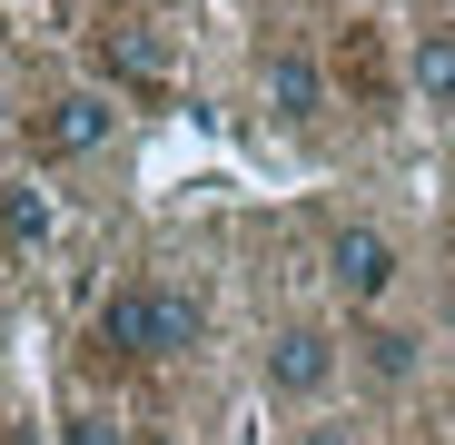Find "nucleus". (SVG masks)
I'll use <instances>...</instances> for the list:
<instances>
[{
	"mask_svg": "<svg viewBox=\"0 0 455 445\" xmlns=\"http://www.w3.org/2000/svg\"><path fill=\"white\" fill-rule=\"evenodd\" d=\"M258 90H267V109H277L287 129H307V119L327 109V69H317L307 50H267V69H258Z\"/></svg>",
	"mask_w": 455,
	"mask_h": 445,
	"instance_id": "obj_5",
	"label": "nucleus"
},
{
	"mask_svg": "<svg viewBox=\"0 0 455 445\" xmlns=\"http://www.w3.org/2000/svg\"><path fill=\"white\" fill-rule=\"evenodd\" d=\"M139 445H188V435H169V425H159V435H139Z\"/></svg>",
	"mask_w": 455,
	"mask_h": 445,
	"instance_id": "obj_13",
	"label": "nucleus"
},
{
	"mask_svg": "<svg viewBox=\"0 0 455 445\" xmlns=\"http://www.w3.org/2000/svg\"><path fill=\"white\" fill-rule=\"evenodd\" d=\"M60 445H119V425H109V416H90V406H80V416H69V425H60Z\"/></svg>",
	"mask_w": 455,
	"mask_h": 445,
	"instance_id": "obj_11",
	"label": "nucleus"
},
{
	"mask_svg": "<svg viewBox=\"0 0 455 445\" xmlns=\"http://www.w3.org/2000/svg\"><path fill=\"white\" fill-rule=\"evenodd\" d=\"M198 327H208V307H198V287H179V277H139V287H119L100 307V337L119 356H188Z\"/></svg>",
	"mask_w": 455,
	"mask_h": 445,
	"instance_id": "obj_1",
	"label": "nucleus"
},
{
	"mask_svg": "<svg viewBox=\"0 0 455 445\" xmlns=\"http://www.w3.org/2000/svg\"><path fill=\"white\" fill-rule=\"evenodd\" d=\"M297 445H366V435H356V425H337V416H327V425H307V435H297Z\"/></svg>",
	"mask_w": 455,
	"mask_h": 445,
	"instance_id": "obj_12",
	"label": "nucleus"
},
{
	"mask_svg": "<svg viewBox=\"0 0 455 445\" xmlns=\"http://www.w3.org/2000/svg\"><path fill=\"white\" fill-rule=\"evenodd\" d=\"M0 119H11V99H0Z\"/></svg>",
	"mask_w": 455,
	"mask_h": 445,
	"instance_id": "obj_14",
	"label": "nucleus"
},
{
	"mask_svg": "<svg viewBox=\"0 0 455 445\" xmlns=\"http://www.w3.org/2000/svg\"><path fill=\"white\" fill-rule=\"evenodd\" d=\"M337 337L327 327H307V317H297V327H277L267 337V396H287V406H317L327 386H337Z\"/></svg>",
	"mask_w": 455,
	"mask_h": 445,
	"instance_id": "obj_3",
	"label": "nucleus"
},
{
	"mask_svg": "<svg viewBox=\"0 0 455 445\" xmlns=\"http://www.w3.org/2000/svg\"><path fill=\"white\" fill-rule=\"evenodd\" d=\"M119 139V99L109 90H60L40 109V159H100Z\"/></svg>",
	"mask_w": 455,
	"mask_h": 445,
	"instance_id": "obj_4",
	"label": "nucleus"
},
{
	"mask_svg": "<svg viewBox=\"0 0 455 445\" xmlns=\"http://www.w3.org/2000/svg\"><path fill=\"white\" fill-rule=\"evenodd\" d=\"M50 228H60V218H50V188H0V238H11V248H50Z\"/></svg>",
	"mask_w": 455,
	"mask_h": 445,
	"instance_id": "obj_7",
	"label": "nucleus"
},
{
	"mask_svg": "<svg viewBox=\"0 0 455 445\" xmlns=\"http://www.w3.org/2000/svg\"><path fill=\"white\" fill-rule=\"evenodd\" d=\"M445 327H455V307H445Z\"/></svg>",
	"mask_w": 455,
	"mask_h": 445,
	"instance_id": "obj_15",
	"label": "nucleus"
},
{
	"mask_svg": "<svg viewBox=\"0 0 455 445\" xmlns=\"http://www.w3.org/2000/svg\"><path fill=\"white\" fill-rule=\"evenodd\" d=\"M347 80H356L366 99H387V60H376V40H366V30L347 40Z\"/></svg>",
	"mask_w": 455,
	"mask_h": 445,
	"instance_id": "obj_10",
	"label": "nucleus"
},
{
	"mask_svg": "<svg viewBox=\"0 0 455 445\" xmlns=\"http://www.w3.org/2000/svg\"><path fill=\"white\" fill-rule=\"evenodd\" d=\"M327 277L347 307H387L396 297V238L366 228V218H347V228H327Z\"/></svg>",
	"mask_w": 455,
	"mask_h": 445,
	"instance_id": "obj_2",
	"label": "nucleus"
},
{
	"mask_svg": "<svg viewBox=\"0 0 455 445\" xmlns=\"http://www.w3.org/2000/svg\"><path fill=\"white\" fill-rule=\"evenodd\" d=\"M406 90L426 109H455V30H416L406 40Z\"/></svg>",
	"mask_w": 455,
	"mask_h": 445,
	"instance_id": "obj_6",
	"label": "nucleus"
},
{
	"mask_svg": "<svg viewBox=\"0 0 455 445\" xmlns=\"http://www.w3.org/2000/svg\"><path fill=\"white\" fill-rule=\"evenodd\" d=\"M109 69H119V80H139V90H159V80H169V50L148 40L139 20H119V30H109Z\"/></svg>",
	"mask_w": 455,
	"mask_h": 445,
	"instance_id": "obj_8",
	"label": "nucleus"
},
{
	"mask_svg": "<svg viewBox=\"0 0 455 445\" xmlns=\"http://www.w3.org/2000/svg\"><path fill=\"white\" fill-rule=\"evenodd\" d=\"M356 356H366V377H376V386H406V377H416V337H406V327H366Z\"/></svg>",
	"mask_w": 455,
	"mask_h": 445,
	"instance_id": "obj_9",
	"label": "nucleus"
}]
</instances>
